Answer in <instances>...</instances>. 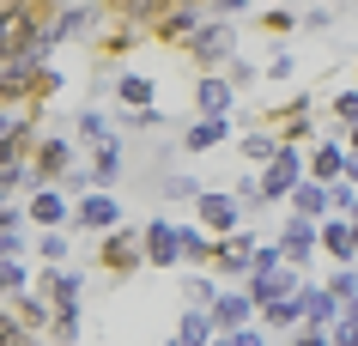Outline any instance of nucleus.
<instances>
[{
    "mask_svg": "<svg viewBox=\"0 0 358 346\" xmlns=\"http://www.w3.org/2000/svg\"><path fill=\"white\" fill-rule=\"evenodd\" d=\"M103 13H110V0H103V6H79V0H67V6L55 13V24L43 31V43H49V49H61V43H73V37H97Z\"/></svg>",
    "mask_w": 358,
    "mask_h": 346,
    "instance_id": "obj_7",
    "label": "nucleus"
},
{
    "mask_svg": "<svg viewBox=\"0 0 358 346\" xmlns=\"http://www.w3.org/2000/svg\"><path fill=\"white\" fill-rule=\"evenodd\" d=\"M231 346H267V334L255 322H243V328H231Z\"/></svg>",
    "mask_w": 358,
    "mask_h": 346,
    "instance_id": "obj_41",
    "label": "nucleus"
},
{
    "mask_svg": "<svg viewBox=\"0 0 358 346\" xmlns=\"http://www.w3.org/2000/svg\"><path fill=\"white\" fill-rule=\"evenodd\" d=\"M231 103H237V85H231L225 73H201V85H194V110H201V115H231Z\"/></svg>",
    "mask_w": 358,
    "mask_h": 346,
    "instance_id": "obj_17",
    "label": "nucleus"
},
{
    "mask_svg": "<svg viewBox=\"0 0 358 346\" xmlns=\"http://www.w3.org/2000/svg\"><path fill=\"white\" fill-rule=\"evenodd\" d=\"M176 340H182V346H213V340H219V322H213V310H207V304H189V310H182V328H176Z\"/></svg>",
    "mask_w": 358,
    "mask_h": 346,
    "instance_id": "obj_22",
    "label": "nucleus"
},
{
    "mask_svg": "<svg viewBox=\"0 0 358 346\" xmlns=\"http://www.w3.org/2000/svg\"><path fill=\"white\" fill-rule=\"evenodd\" d=\"M207 310H213V322H219V334H231V328H243V322H255V316H262V310H255V298H249V286L219 291Z\"/></svg>",
    "mask_w": 358,
    "mask_h": 346,
    "instance_id": "obj_13",
    "label": "nucleus"
},
{
    "mask_svg": "<svg viewBox=\"0 0 358 346\" xmlns=\"http://www.w3.org/2000/svg\"><path fill=\"white\" fill-rule=\"evenodd\" d=\"M328 115H334L340 128H352V122H358V85H352V92H340V97H328Z\"/></svg>",
    "mask_w": 358,
    "mask_h": 346,
    "instance_id": "obj_34",
    "label": "nucleus"
},
{
    "mask_svg": "<svg viewBox=\"0 0 358 346\" xmlns=\"http://www.w3.org/2000/svg\"><path fill=\"white\" fill-rule=\"evenodd\" d=\"M280 146H285V140H280V134H267V128H255V134H243V140H237V152H243L249 164H255V171H262V164H267L273 152H280Z\"/></svg>",
    "mask_w": 358,
    "mask_h": 346,
    "instance_id": "obj_30",
    "label": "nucleus"
},
{
    "mask_svg": "<svg viewBox=\"0 0 358 346\" xmlns=\"http://www.w3.org/2000/svg\"><path fill=\"white\" fill-rule=\"evenodd\" d=\"M225 140H231V115H201V122L182 128V152H213Z\"/></svg>",
    "mask_w": 358,
    "mask_h": 346,
    "instance_id": "obj_18",
    "label": "nucleus"
},
{
    "mask_svg": "<svg viewBox=\"0 0 358 346\" xmlns=\"http://www.w3.org/2000/svg\"><path fill=\"white\" fill-rule=\"evenodd\" d=\"M97 268H103V273H115V280H128L134 268H146V237H140L134 225L103 231V243H97Z\"/></svg>",
    "mask_w": 358,
    "mask_h": 346,
    "instance_id": "obj_3",
    "label": "nucleus"
},
{
    "mask_svg": "<svg viewBox=\"0 0 358 346\" xmlns=\"http://www.w3.org/2000/svg\"><path fill=\"white\" fill-rule=\"evenodd\" d=\"M292 212H303V219H328L334 212V189L328 182H316V176H303L298 189H292V201H285Z\"/></svg>",
    "mask_w": 358,
    "mask_h": 346,
    "instance_id": "obj_19",
    "label": "nucleus"
},
{
    "mask_svg": "<svg viewBox=\"0 0 358 346\" xmlns=\"http://www.w3.org/2000/svg\"><path fill=\"white\" fill-rule=\"evenodd\" d=\"M49 340H55V346H73V340H79V310H55V322H49Z\"/></svg>",
    "mask_w": 358,
    "mask_h": 346,
    "instance_id": "obj_33",
    "label": "nucleus"
},
{
    "mask_svg": "<svg viewBox=\"0 0 358 346\" xmlns=\"http://www.w3.org/2000/svg\"><path fill=\"white\" fill-rule=\"evenodd\" d=\"M255 250H262V237H249V231L237 225L231 237H219V243H213V273H225L231 286H243L249 268H255Z\"/></svg>",
    "mask_w": 358,
    "mask_h": 346,
    "instance_id": "obj_6",
    "label": "nucleus"
},
{
    "mask_svg": "<svg viewBox=\"0 0 358 346\" xmlns=\"http://www.w3.org/2000/svg\"><path fill=\"white\" fill-rule=\"evenodd\" d=\"M0 6H19V0H0Z\"/></svg>",
    "mask_w": 358,
    "mask_h": 346,
    "instance_id": "obj_47",
    "label": "nucleus"
},
{
    "mask_svg": "<svg viewBox=\"0 0 358 346\" xmlns=\"http://www.w3.org/2000/svg\"><path fill=\"white\" fill-rule=\"evenodd\" d=\"M73 225H79V231H92V237L115 231V225H122V207H115V194H103V189H85V194L73 201Z\"/></svg>",
    "mask_w": 358,
    "mask_h": 346,
    "instance_id": "obj_10",
    "label": "nucleus"
},
{
    "mask_svg": "<svg viewBox=\"0 0 358 346\" xmlns=\"http://www.w3.org/2000/svg\"><path fill=\"white\" fill-rule=\"evenodd\" d=\"M322 250L334 255V261H346V268L358 261V243H352V219H346V212H328V219H322Z\"/></svg>",
    "mask_w": 358,
    "mask_h": 346,
    "instance_id": "obj_21",
    "label": "nucleus"
},
{
    "mask_svg": "<svg viewBox=\"0 0 358 346\" xmlns=\"http://www.w3.org/2000/svg\"><path fill=\"white\" fill-rule=\"evenodd\" d=\"M328 291H334L340 304H352V298H358V273H352V268H340L334 280H328Z\"/></svg>",
    "mask_w": 358,
    "mask_h": 346,
    "instance_id": "obj_38",
    "label": "nucleus"
},
{
    "mask_svg": "<svg viewBox=\"0 0 358 346\" xmlns=\"http://www.w3.org/2000/svg\"><path fill=\"white\" fill-rule=\"evenodd\" d=\"M164 201H182V207H194V201H201V182H194V176H170V182H164Z\"/></svg>",
    "mask_w": 358,
    "mask_h": 346,
    "instance_id": "obj_35",
    "label": "nucleus"
},
{
    "mask_svg": "<svg viewBox=\"0 0 358 346\" xmlns=\"http://www.w3.org/2000/svg\"><path fill=\"white\" fill-rule=\"evenodd\" d=\"M225 79H231V85H237V92H249V85H255V67H249V61L237 55V61H231V67H225Z\"/></svg>",
    "mask_w": 358,
    "mask_h": 346,
    "instance_id": "obj_40",
    "label": "nucleus"
},
{
    "mask_svg": "<svg viewBox=\"0 0 358 346\" xmlns=\"http://www.w3.org/2000/svg\"><path fill=\"white\" fill-rule=\"evenodd\" d=\"M152 97H158V85H152L146 73H122L115 79V103H122V110H152Z\"/></svg>",
    "mask_w": 358,
    "mask_h": 346,
    "instance_id": "obj_24",
    "label": "nucleus"
},
{
    "mask_svg": "<svg viewBox=\"0 0 358 346\" xmlns=\"http://www.w3.org/2000/svg\"><path fill=\"white\" fill-rule=\"evenodd\" d=\"M182 55H189L201 73H225L231 61H237V31H231V19H207L189 43H182Z\"/></svg>",
    "mask_w": 358,
    "mask_h": 346,
    "instance_id": "obj_1",
    "label": "nucleus"
},
{
    "mask_svg": "<svg viewBox=\"0 0 358 346\" xmlns=\"http://www.w3.org/2000/svg\"><path fill=\"white\" fill-rule=\"evenodd\" d=\"M303 286H310V280H303ZM262 322L267 328H303V291H292V298H280V304H267Z\"/></svg>",
    "mask_w": 358,
    "mask_h": 346,
    "instance_id": "obj_29",
    "label": "nucleus"
},
{
    "mask_svg": "<svg viewBox=\"0 0 358 346\" xmlns=\"http://www.w3.org/2000/svg\"><path fill=\"white\" fill-rule=\"evenodd\" d=\"M0 346H43V334L24 322L13 304H6V310H0Z\"/></svg>",
    "mask_w": 358,
    "mask_h": 346,
    "instance_id": "obj_28",
    "label": "nucleus"
},
{
    "mask_svg": "<svg viewBox=\"0 0 358 346\" xmlns=\"http://www.w3.org/2000/svg\"><path fill=\"white\" fill-rule=\"evenodd\" d=\"M213 298H219L213 280H189V304H213Z\"/></svg>",
    "mask_w": 358,
    "mask_h": 346,
    "instance_id": "obj_42",
    "label": "nucleus"
},
{
    "mask_svg": "<svg viewBox=\"0 0 358 346\" xmlns=\"http://www.w3.org/2000/svg\"><path fill=\"white\" fill-rule=\"evenodd\" d=\"M31 286V268H24V255H0V291L13 298V291Z\"/></svg>",
    "mask_w": 358,
    "mask_h": 346,
    "instance_id": "obj_32",
    "label": "nucleus"
},
{
    "mask_svg": "<svg viewBox=\"0 0 358 346\" xmlns=\"http://www.w3.org/2000/svg\"><path fill=\"white\" fill-rule=\"evenodd\" d=\"M207 13H213V19H237V13H243V0H207Z\"/></svg>",
    "mask_w": 358,
    "mask_h": 346,
    "instance_id": "obj_43",
    "label": "nucleus"
},
{
    "mask_svg": "<svg viewBox=\"0 0 358 346\" xmlns=\"http://www.w3.org/2000/svg\"><path fill=\"white\" fill-rule=\"evenodd\" d=\"M37 250H43V261H67V255H73V237H67V225L37 231Z\"/></svg>",
    "mask_w": 358,
    "mask_h": 346,
    "instance_id": "obj_31",
    "label": "nucleus"
},
{
    "mask_svg": "<svg viewBox=\"0 0 358 346\" xmlns=\"http://www.w3.org/2000/svg\"><path fill=\"white\" fill-rule=\"evenodd\" d=\"M73 171H79V158H73V140H61V134H43V140H37V152H31V189H55V182H67Z\"/></svg>",
    "mask_w": 358,
    "mask_h": 346,
    "instance_id": "obj_4",
    "label": "nucleus"
},
{
    "mask_svg": "<svg viewBox=\"0 0 358 346\" xmlns=\"http://www.w3.org/2000/svg\"><path fill=\"white\" fill-rule=\"evenodd\" d=\"M340 316V298L328 286H303V322H316V328H334Z\"/></svg>",
    "mask_w": 358,
    "mask_h": 346,
    "instance_id": "obj_25",
    "label": "nucleus"
},
{
    "mask_svg": "<svg viewBox=\"0 0 358 346\" xmlns=\"http://www.w3.org/2000/svg\"><path fill=\"white\" fill-rule=\"evenodd\" d=\"M303 176H316V182H340V176H346V146H334V140L303 146Z\"/></svg>",
    "mask_w": 358,
    "mask_h": 346,
    "instance_id": "obj_14",
    "label": "nucleus"
},
{
    "mask_svg": "<svg viewBox=\"0 0 358 346\" xmlns=\"http://www.w3.org/2000/svg\"><path fill=\"white\" fill-rule=\"evenodd\" d=\"M6 304L19 310L24 322L37 328V334H43V328H49V322H55V304H49V291H31V286H24V291H13V298H6Z\"/></svg>",
    "mask_w": 358,
    "mask_h": 346,
    "instance_id": "obj_23",
    "label": "nucleus"
},
{
    "mask_svg": "<svg viewBox=\"0 0 358 346\" xmlns=\"http://www.w3.org/2000/svg\"><path fill=\"white\" fill-rule=\"evenodd\" d=\"M170 346H182V340H170Z\"/></svg>",
    "mask_w": 358,
    "mask_h": 346,
    "instance_id": "obj_48",
    "label": "nucleus"
},
{
    "mask_svg": "<svg viewBox=\"0 0 358 346\" xmlns=\"http://www.w3.org/2000/svg\"><path fill=\"white\" fill-rule=\"evenodd\" d=\"M24 219L31 212H19L13 201L0 207V255H24Z\"/></svg>",
    "mask_w": 358,
    "mask_h": 346,
    "instance_id": "obj_27",
    "label": "nucleus"
},
{
    "mask_svg": "<svg viewBox=\"0 0 358 346\" xmlns=\"http://www.w3.org/2000/svg\"><path fill=\"white\" fill-rule=\"evenodd\" d=\"M182 231V261H194V268H213V243H219V237H213L207 225H176Z\"/></svg>",
    "mask_w": 358,
    "mask_h": 346,
    "instance_id": "obj_26",
    "label": "nucleus"
},
{
    "mask_svg": "<svg viewBox=\"0 0 358 346\" xmlns=\"http://www.w3.org/2000/svg\"><path fill=\"white\" fill-rule=\"evenodd\" d=\"M194 212H201V225H207L213 237H231V231L243 225V201H237V194H219V189H201Z\"/></svg>",
    "mask_w": 358,
    "mask_h": 346,
    "instance_id": "obj_11",
    "label": "nucleus"
},
{
    "mask_svg": "<svg viewBox=\"0 0 358 346\" xmlns=\"http://www.w3.org/2000/svg\"><path fill=\"white\" fill-rule=\"evenodd\" d=\"M37 291H49V304H55V310H79V304H85V273L67 268V261H43V268H37Z\"/></svg>",
    "mask_w": 358,
    "mask_h": 346,
    "instance_id": "obj_8",
    "label": "nucleus"
},
{
    "mask_svg": "<svg viewBox=\"0 0 358 346\" xmlns=\"http://www.w3.org/2000/svg\"><path fill=\"white\" fill-rule=\"evenodd\" d=\"M207 19H213V13H207V0H176L164 19L152 24V43H164V49H170V43H189Z\"/></svg>",
    "mask_w": 358,
    "mask_h": 346,
    "instance_id": "obj_9",
    "label": "nucleus"
},
{
    "mask_svg": "<svg viewBox=\"0 0 358 346\" xmlns=\"http://www.w3.org/2000/svg\"><path fill=\"white\" fill-rule=\"evenodd\" d=\"M316 250H322V219H303V212H292L285 207V219H280V255H285V268H310L316 261Z\"/></svg>",
    "mask_w": 358,
    "mask_h": 346,
    "instance_id": "obj_5",
    "label": "nucleus"
},
{
    "mask_svg": "<svg viewBox=\"0 0 358 346\" xmlns=\"http://www.w3.org/2000/svg\"><path fill=\"white\" fill-rule=\"evenodd\" d=\"M79 140H92V146H97V140H110V122H103L97 110H79Z\"/></svg>",
    "mask_w": 358,
    "mask_h": 346,
    "instance_id": "obj_36",
    "label": "nucleus"
},
{
    "mask_svg": "<svg viewBox=\"0 0 358 346\" xmlns=\"http://www.w3.org/2000/svg\"><path fill=\"white\" fill-rule=\"evenodd\" d=\"M255 182H262V201H267V207H285V201H292V189L303 182V146H292V140H285L280 152L262 164V176H255Z\"/></svg>",
    "mask_w": 358,
    "mask_h": 346,
    "instance_id": "obj_2",
    "label": "nucleus"
},
{
    "mask_svg": "<svg viewBox=\"0 0 358 346\" xmlns=\"http://www.w3.org/2000/svg\"><path fill=\"white\" fill-rule=\"evenodd\" d=\"M13 122H19V110H13V103H0V140L13 134Z\"/></svg>",
    "mask_w": 358,
    "mask_h": 346,
    "instance_id": "obj_44",
    "label": "nucleus"
},
{
    "mask_svg": "<svg viewBox=\"0 0 358 346\" xmlns=\"http://www.w3.org/2000/svg\"><path fill=\"white\" fill-rule=\"evenodd\" d=\"M176 0H110V19H122V24H134L140 37H152V24L164 19Z\"/></svg>",
    "mask_w": 358,
    "mask_h": 346,
    "instance_id": "obj_15",
    "label": "nucleus"
},
{
    "mask_svg": "<svg viewBox=\"0 0 358 346\" xmlns=\"http://www.w3.org/2000/svg\"><path fill=\"white\" fill-rule=\"evenodd\" d=\"M352 273H358V261H352Z\"/></svg>",
    "mask_w": 358,
    "mask_h": 346,
    "instance_id": "obj_49",
    "label": "nucleus"
},
{
    "mask_svg": "<svg viewBox=\"0 0 358 346\" xmlns=\"http://www.w3.org/2000/svg\"><path fill=\"white\" fill-rule=\"evenodd\" d=\"M140 237H146V268H182V231L170 225V219L140 225Z\"/></svg>",
    "mask_w": 358,
    "mask_h": 346,
    "instance_id": "obj_12",
    "label": "nucleus"
},
{
    "mask_svg": "<svg viewBox=\"0 0 358 346\" xmlns=\"http://www.w3.org/2000/svg\"><path fill=\"white\" fill-rule=\"evenodd\" d=\"M31 225L37 231H49V225H73V201L67 194H55V189H31Z\"/></svg>",
    "mask_w": 358,
    "mask_h": 346,
    "instance_id": "obj_16",
    "label": "nucleus"
},
{
    "mask_svg": "<svg viewBox=\"0 0 358 346\" xmlns=\"http://www.w3.org/2000/svg\"><path fill=\"white\" fill-rule=\"evenodd\" d=\"M352 243H358V219H352Z\"/></svg>",
    "mask_w": 358,
    "mask_h": 346,
    "instance_id": "obj_46",
    "label": "nucleus"
},
{
    "mask_svg": "<svg viewBox=\"0 0 358 346\" xmlns=\"http://www.w3.org/2000/svg\"><path fill=\"white\" fill-rule=\"evenodd\" d=\"M285 346H328V328L303 322V328H292V340H285Z\"/></svg>",
    "mask_w": 358,
    "mask_h": 346,
    "instance_id": "obj_39",
    "label": "nucleus"
},
{
    "mask_svg": "<svg viewBox=\"0 0 358 346\" xmlns=\"http://www.w3.org/2000/svg\"><path fill=\"white\" fill-rule=\"evenodd\" d=\"M292 24H298V13H285V6H267L262 13V31H273V37H285Z\"/></svg>",
    "mask_w": 358,
    "mask_h": 346,
    "instance_id": "obj_37",
    "label": "nucleus"
},
{
    "mask_svg": "<svg viewBox=\"0 0 358 346\" xmlns=\"http://www.w3.org/2000/svg\"><path fill=\"white\" fill-rule=\"evenodd\" d=\"M213 346H231V334H219V340H213Z\"/></svg>",
    "mask_w": 358,
    "mask_h": 346,
    "instance_id": "obj_45",
    "label": "nucleus"
},
{
    "mask_svg": "<svg viewBox=\"0 0 358 346\" xmlns=\"http://www.w3.org/2000/svg\"><path fill=\"white\" fill-rule=\"evenodd\" d=\"M122 171H128V152H122V140H115V134H110V140H97V146H92V189H110Z\"/></svg>",
    "mask_w": 358,
    "mask_h": 346,
    "instance_id": "obj_20",
    "label": "nucleus"
}]
</instances>
